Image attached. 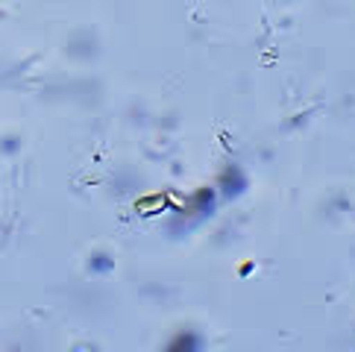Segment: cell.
I'll use <instances>...</instances> for the list:
<instances>
[{
    "label": "cell",
    "mask_w": 355,
    "mask_h": 352,
    "mask_svg": "<svg viewBox=\"0 0 355 352\" xmlns=\"http://www.w3.org/2000/svg\"><path fill=\"white\" fill-rule=\"evenodd\" d=\"M168 352H197V337H194V335L176 337V344H173Z\"/></svg>",
    "instance_id": "1"
}]
</instances>
